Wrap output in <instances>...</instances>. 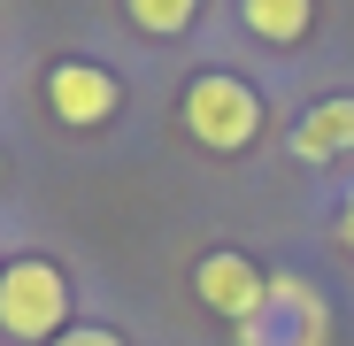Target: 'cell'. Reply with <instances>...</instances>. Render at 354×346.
I'll return each mask as SVG.
<instances>
[{
  "label": "cell",
  "mask_w": 354,
  "mask_h": 346,
  "mask_svg": "<svg viewBox=\"0 0 354 346\" xmlns=\"http://www.w3.org/2000/svg\"><path fill=\"white\" fill-rule=\"evenodd\" d=\"M70 331V277L54 269V262H39V254H24V262H8L0 269V338H16V346H54Z\"/></svg>",
  "instance_id": "1"
},
{
  "label": "cell",
  "mask_w": 354,
  "mask_h": 346,
  "mask_svg": "<svg viewBox=\"0 0 354 346\" xmlns=\"http://www.w3.org/2000/svg\"><path fill=\"white\" fill-rule=\"evenodd\" d=\"M185 131H193L201 146H216V154H239V146L262 131V100H254V85L223 77V70L193 77V85H185Z\"/></svg>",
  "instance_id": "2"
},
{
  "label": "cell",
  "mask_w": 354,
  "mask_h": 346,
  "mask_svg": "<svg viewBox=\"0 0 354 346\" xmlns=\"http://www.w3.org/2000/svg\"><path fill=\"white\" fill-rule=\"evenodd\" d=\"M324 338H331V308H324L316 285H308V277H292V269L270 277L262 316L239 331V346H324Z\"/></svg>",
  "instance_id": "3"
},
{
  "label": "cell",
  "mask_w": 354,
  "mask_h": 346,
  "mask_svg": "<svg viewBox=\"0 0 354 346\" xmlns=\"http://www.w3.org/2000/svg\"><path fill=\"white\" fill-rule=\"evenodd\" d=\"M193 293H201L231 331H247V323L262 316V300H270V277H262L247 254H208V262L193 269Z\"/></svg>",
  "instance_id": "4"
},
{
  "label": "cell",
  "mask_w": 354,
  "mask_h": 346,
  "mask_svg": "<svg viewBox=\"0 0 354 346\" xmlns=\"http://www.w3.org/2000/svg\"><path fill=\"white\" fill-rule=\"evenodd\" d=\"M46 100H54V115L62 124H77V131H93V124H108L115 115V77L100 70V62H54L46 70Z\"/></svg>",
  "instance_id": "5"
},
{
  "label": "cell",
  "mask_w": 354,
  "mask_h": 346,
  "mask_svg": "<svg viewBox=\"0 0 354 346\" xmlns=\"http://www.w3.org/2000/svg\"><path fill=\"white\" fill-rule=\"evenodd\" d=\"M354 146V100L339 93V100H316L308 115H301V131H292V154L301 162H339Z\"/></svg>",
  "instance_id": "6"
},
{
  "label": "cell",
  "mask_w": 354,
  "mask_h": 346,
  "mask_svg": "<svg viewBox=\"0 0 354 346\" xmlns=\"http://www.w3.org/2000/svg\"><path fill=\"white\" fill-rule=\"evenodd\" d=\"M239 16H247V31H254V39L292 46V39H308V23H316V0H239Z\"/></svg>",
  "instance_id": "7"
},
{
  "label": "cell",
  "mask_w": 354,
  "mask_h": 346,
  "mask_svg": "<svg viewBox=\"0 0 354 346\" xmlns=\"http://www.w3.org/2000/svg\"><path fill=\"white\" fill-rule=\"evenodd\" d=\"M124 8H131V23H139L147 39H177V31L193 23L201 0H124Z\"/></svg>",
  "instance_id": "8"
},
{
  "label": "cell",
  "mask_w": 354,
  "mask_h": 346,
  "mask_svg": "<svg viewBox=\"0 0 354 346\" xmlns=\"http://www.w3.org/2000/svg\"><path fill=\"white\" fill-rule=\"evenodd\" d=\"M54 346H124V331H108V323H70Z\"/></svg>",
  "instance_id": "9"
},
{
  "label": "cell",
  "mask_w": 354,
  "mask_h": 346,
  "mask_svg": "<svg viewBox=\"0 0 354 346\" xmlns=\"http://www.w3.org/2000/svg\"><path fill=\"white\" fill-rule=\"evenodd\" d=\"M339 239L354 247V193H346V208H339Z\"/></svg>",
  "instance_id": "10"
}]
</instances>
